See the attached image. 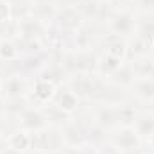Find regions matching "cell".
<instances>
[{
    "label": "cell",
    "instance_id": "obj_14",
    "mask_svg": "<svg viewBox=\"0 0 154 154\" xmlns=\"http://www.w3.org/2000/svg\"><path fill=\"white\" fill-rule=\"evenodd\" d=\"M56 90H57V84H54V82L48 81V79L38 77L36 82H34V88H32V95L38 99L41 104H45V102H48V100L54 99Z\"/></svg>",
    "mask_w": 154,
    "mask_h": 154
},
{
    "label": "cell",
    "instance_id": "obj_30",
    "mask_svg": "<svg viewBox=\"0 0 154 154\" xmlns=\"http://www.w3.org/2000/svg\"><path fill=\"white\" fill-rule=\"evenodd\" d=\"M147 143L151 145V149H152V151H154V133H152V134H151V136H149V138H147Z\"/></svg>",
    "mask_w": 154,
    "mask_h": 154
},
{
    "label": "cell",
    "instance_id": "obj_13",
    "mask_svg": "<svg viewBox=\"0 0 154 154\" xmlns=\"http://www.w3.org/2000/svg\"><path fill=\"white\" fill-rule=\"evenodd\" d=\"M56 14H57V7L54 4H50L48 0L31 2V16H34L41 23L43 22H48V20H54Z\"/></svg>",
    "mask_w": 154,
    "mask_h": 154
},
{
    "label": "cell",
    "instance_id": "obj_6",
    "mask_svg": "<svg viewBox=\"0 0 154 154\" xmlns=\"http://www.w3.org/2000/svg\"><path fill=\"white\" fill-rule=\"evenodd\" d=\"M16 32L20 36V41L39 39V36L43 34V23L34 16H25L16 22Z\"/></svg>",
    "mask_w": 154,
    "mask_h": 154
},
{
    "label": "cell",
    "instance_id": "obj_2",
    "mask_svg": "<svg viewBox=\"0 0 154 154\" xmlns=\"http://www.w3.org/2000/svg\"><path fill=\"white\" fill-rule=\"evenodd\" d=\"M109 31L115 36H131L136 31V18L131 11H116L109 16Z\"/></svg>",
    "mask_w": 154,
    "mask_h": 154
},
{
    "label": "cell",
    "instance_id": "obj_19",
    "mask_svg": "<svg viewBox=\"0 0 154 154\" xmlns=\"http://www.w3.org/2000/svg\"><path fill=\"white\" fill-rule=\"evenodd\" d=\"M133 65L134 77H154V59H149L147 56L136 57Z\"/></svg>",
    "mask_w": 154,
    "mask_h": 154
},
{
    "label": "cell",
    "instance_id": "obj_3",
    "mask_svg": "<svg viewBox=\"0 0 154 154\" xmlns=\"http://www.w3.org/2000/svg\"><path fill=\"white\" fill-rule=\"evenodd\" d=\"M18 122H20V127L23 131H29V133H34L39 129H45V127H50L47 116L43 113V109L39 108H31L27 106L20 115H18Z\"/></svg>",
    "mask_w": 154,
    "mask_h": 154
},
{
    "label": "cell",
    "instance_id": "obj_29",
    "mask_svg": "<svg viewBox=\"0 0 154 154\" xmlns=\"http://www.w3.org/2000/svg\"><path fill=\"white\" fill-rule=\"evenodd\" d=\"M5 151H7V142H5V138L0 136V154H5Z\"/></svg>",
    "mask_w": 154,
    "mask_h": 154
},
{
    "label": "cell",
    "instance_id": "obj_26",
    "mask_svg": "<svg viewBox=\"0 0 154 154\" xmlns=\"http://www.w3.org/2000/svg\"><path fill=\"white\" fill-rule=\"evenodd\" d=\"M97 154H120V151H118L115 145L111 143V145H106V147L99 149V152H97Z\"/></svg>",
    "mask_w": 154,
    "mask_h": 154
},
{
    "label": "cell",
    "instance_id": "obj_9",
    "mask_svg": "<svg viewBox=\"0 0 154 154\" xmlns=\"http://www.w3.org/2000/svg\"><path fill=\"white\" fill-rule=\"evenodd\" d=\"M86 138H88L86 129H82V127H81L79 124H75V122H68V124H65L63 129H61V142H63L66 147H70V149L81 147Z\"/></svg>",
    "mask_w": 154,
    "mask_h": 154
},
{
    "label": "cell",
    "instance_id": "obj_28",
    "mask_svg": "<svg viewBox=\"0 0 154 154\" xmlns=\"http://www.w3.org/2000/svg\"><path fill=\"white\" fill-rule=\"evenodd\" d=\"M120 154H145L140 147H136V149H129V151H122Z\"/></svg>",
    "mask_w": 154,
    "mask_h": 154
},
{
    "label": "cell",
    "instance_id": "obj_10",
    "mask_svg": "<svg viewBox=\"0 0 154 154\" xmlns=\"http://www.w3.org/2000/svg\"><path fill=\"white\" fill-rule=\"evenodd\" d=\"M56 136L57 134H54L50 127H45V129H39V131L31 133V149L47 154L48 151L56 149L54 147V138Z\"/></svg>",
    "mask_w": 154,
    "mask_h": 154
},
{
    "label": "cell",
    "instance_id": "obj_31",
    "mask_svg": "<svg viewBox=\"0 0 154 154\" xmlns=\"http://www.w3.org/2000/svg\"><path fill=\"white\" fill-rule=\"evenodd\" d=\"M22 154H45V152H39V151H34V149H29V151H25V152Z\"/></svg>",
    "mask_w": 154,
    "mask_h": 154
},
{
    "label": "cell",
    "instance_id": "obj_17",
    "mask_svg": "<svg viewBox=\"0 0 154 154\" xmlns=\"http://www.w3.org/2000/svg\"><path fill=\"white\" fill-rule=\"evenodd\" d=\"M136 36H140L149 45H154V16L145 14L136 22Z\"/></svg>",
    "mask_w": 154,
    "mask_h": 154
},
{
    "label": "cell",
    "instance_id": "obj_25",
    "mask_svg": "<svg viewBox=\"0 0 154 154\" xmlns=\"http://www.w3.org/2000/svg\"><path fill=\"white\" fill-rule=\"evenodd\" d=\"M134 2L142 13H145V14L154 13V0H134Z\"/></svg>",
    "mask_w": 154,
    "mask_h": 154
},
{
    "label": "cell",
    "instance_id": "obj_7",
    "mask_svg": "<svg viewBox=\"0 0 154 154\" xmlns=\"http://www.w3.org/2000/svg\"><path fill=\"white\" fill-rule=\"evenodd\" d=\"M57 22L59 27L63 29H70V31H77L84 22L81 11L77 9V5H68V7H63V9H57V14L54 18Z\"/></svg>",
    "mask_w": 154,
    "mask_h": 154
},
{
    "label": "cell",
    "instance_id": "obj_12",
    "mask_svg": "<svg viewBox=\"0 0 154 154\" xmlns=\"http://www.w3.org/2000/svg\"><path fill=\"white\" fill-rule=\"evenodd\" d=\"M129 88L140 100H154V77H136Z\"/></svg>",
    "mask_w": 154,
    "mask_h": 154
},
{
    "label": "cell",
    "instance_id": "obj_11",
    "mask_svg": "<svg viewBox=\"0 0 154 154\" xmlns=\"http://www.w3.org/2000/svg\"><path fill=\"white\" fill-rule=\"evenodd\" d=\"M95 122L100 129H113L118 127V113H116V106L109 104H100L95 111Z\"/></svg>",
    "mask_w": 154,
    "mask_h": 154
},
{
    "label": "cell",
    "instance_id": "obj_22",
    "mask_svg": "<svg viewBox=\"0 0 154 154\" xmlns=\"http://www.w3.org/2000/svg\"><path fill=\"white\" fill-rule=\"evenodd\" d=\"M20 57V48L16 43H13L11 39L2 38L0 39V59L2 61H16Z\"/></svg>",
    "mask_w": 154,
    "mask_h": 154
},
{
    "label": "cell",
    "instance_id": "obj_1",
    "mask_svg": "<svg viewBox=\"0 0 154 154\" xmlns=\"http://www.w3.org/2000/svg\"><path fill=\"white\" fill-rule=\"evenodd\" d=\"M68 88L79 99H95L104 90L95 74H72L68 79Z\"/></svg>",
    "mask_w": 154,
    "mask_h": 154
},
{
    "label": "cell",
    "instance_id": "obj_33",
    "mask_svg": "<svg viewBox=\"0 0 154 154\" xmlns=\"http://www.w3.org/2000/svg\"><path fill=\"white\" fill-rule=\"evenodd\" d=\"M0 91H2V79H0Z\"/></svg>",
    "mask_w": 154,
    "mask_h": 154
},
{
    "label": "cell",
    "instance_id": "obj_20",
    "mask_svg": "<svg viewBox=\"0 0 154 154\" xmlns=\"http://www.w3.org/2000/svg\"><path fill=\"white\" fill-rule=\"evenodd\" d=\"M134 72H133V65L131 63H122V66L111 75V81L120 84V86H131L134 81Z\"/></svg>",
    "mask_w": 154,
    "mask_h": 154
},
{
    "label": "cell",
    "instance_id": "obj_18",
    "mask_svg": "<svg viewBox=\"0 0 154 154\" xmlns=\"http://www.w3.org/2000/svg\"><path fill=\"white\" fill-rule=\"evenodd\" d=\"M124 59L115 57V56H109V54H104L102 57H99V63H97V72L102 74V75L111 77L116 70L122 66Z\"/></svg>",
    "mask_w": 154,
    "mask_h": 154
},
{
    "label": "cell",
    "instance_id": "obj_23",
    "mask_svg": "<svg viewBox=\"0 0 154 154\" xmlns=\"http://www.w3.org/2000/svg\"><path fill=\"white\" fill-rule=\"evenodd\" d=\"M125 52H127V43L120 38V36L111 34V38L108 39V43H106V54H109V56H115V57L124 59Z\"/></svg>",
    "mask_w": 154,
    "mask_h": 154
},
{
    "label": "cell",
    "instance_id": "obj_27",
    "mask_svg": "<svg viewBox=\"0 0 154 154\" xmlns=\"http://www.w3.org/2000/svg\"><path fill=\"white\" fill-rule=\"evenodd\" d=\"M5 115H7V104H5V100L0 97V120H2Z\"/></svg>",
    "mask_w": 154,
    "mask_h": 154
},
{
    "label": "cell",
    "instance_id": "obj_21",
    "mask_svg": "<svg viewBox=\"0 0 154 154\" xmlns=\"http://www.w3.org/2000/svg\"><path fill=\"white\" fill-rule=\"evenodd\" d=\"M91 43H93L91 29L86 23H82L75 31V50H90L91 48Z\"/></svg>",
    "mask_w": 154,
    "mask_h": 154
},
{
    "label": "cell",
    "instance_id": "obj_8",
    "mask_svg": "<svg viewBox=\"0 0 154 154\" xmlns=\"http://www.w3.org/2000/svg\"><path fill=\"white\" fill-rule=\"evenodd\" d=\"M79 100H81V99L77 97L70 88H57V90H56V95H54V99H52L54 106H56L57 109H61L63 113H66V115L75 113L77 108H79Z\"/></svg>",
    "mask_w": 154,
    "mask_h": 154
},
{
    "label": "cell",
    "instance_id": "obj_15",
    "mask_svg": "<svg viewBox=\"0 0 154 154\" xmlns=\"http://www.w3.org/2000/svg\"><path fill=\"white\" fill-rule=\"evenodd\" d=\"M5 142H7V149L22 154L31 149V133H27L23 129L22 131H14V133H11L5 138Z\"/></svg>",
    "mask_w": 154,
    "mask_h": 154
},
{
    "label": "cell",
    "instance_id": "obj_4",
    "mask_svg": "<svg viewBox=\"0 0 154 154\" xmlns=\"http://www.w3.org/2000/svg\"><path fill=\"white\" fill-rule=\"evenodd\" d=\"M111 143L122 152V151H129V149L140 147L142 138H140V134L136 133V129L133 125H122L111 136Z\"/></svg>",
    "mask_w": 154,
    "mask_h": 154
},
{
    "label": "cell",
    "instance_id": "obj_5",
    "mask_svg": "<svg viewBox=\"0 0 154 154\" xmlns=\"http://www.w3.org/2000/svg\"><path fill=\"white\" fill-rule=\"evenodd\" d=\"M27 95V82L20 75H7L2 79V91L0 97L4 100H14Z\"/></svg>",
    "mask_w": 154,
    "mask_h": 154
},
{
    "label": "cell",
    "instance_id": "obj_24",
    "mask_svg": "<svg viewBox=\"0 0 154 154\" xmlns=\"http://www.w3.org/2000/svg\"><path fill=\"white\" fill-rule=\"evenodd\" d=\"M116 113H118V124L120 127L122 125H133L134 124V118H136V113H134V108L133 106H116Z\"/></svg>",
    "mask_w": 154,
    "mask_h": 154
},
{
    "label": "cell",
    "instance_id": "obj_16",
    "mask_svg": "<svg viewBox=\"0 0 154 154\" xmlns=\"http://www.w3.org/2000/svg\"><path fill=\"white\" fill-rule=\"evenodd\" d=\"M133 127L136 129V133L140 134V138H149L154 133V113H142L136 115Z\"/></svg>",
    "mask_w": 154,
    "mask_h": 154
},
{
    "label": "cell",
    "instance_id": "obj_32",
    "mask_svg": "<svg viewBox=\"0 0 154 154\" xmlns=\"http://www.w3.org/2000/svg\"><path fill=\"white\" fill-rule=\"evenodd\" d=\"M9 5H14V4H20V2H25V0H5Z\"/></svg>",
    "mask_w": 154,
    "mask_h": 154
}]
</instances>
